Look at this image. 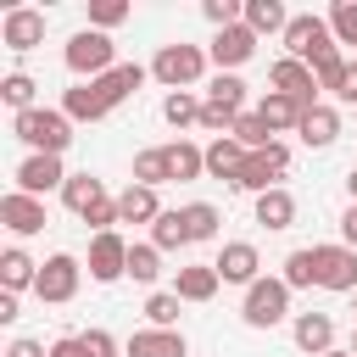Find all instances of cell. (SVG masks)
Wrapping results in <instances>:
<instances>
[{"instance_id": "ee69618b", "label": "cell", "mask_w": 357, "mask_h": 357, "mask_svg": "<svg viewBox=\"0 0 357 357\" xmlns=\"http://www.w3.org/2000/svg\"><path fill=\"white\" fill-rule=\"evenodd\" d=\"M50 357H95V351H89L78 335H67V340H56V346H50Z\"/></svg>"}, {"instance_id": "e0dca14e", "label": "cell", "mask_w": 357, "mask_h": 357, "mask_svg": "<svg viewBox=\"0 0 357 357\" xmlns=\"http://www.w3.org/2000/svg\"><path fill=\"white\" fill-rule=\"evenodd\" d=\"M218 268L212 262H190V268H178V279H173V296L178 301H212L218 296Z\"/></svg>"}, {"instance_id": "d4e9b609", "label": "cell", "mask_w": 357, "mask_h": 357, "mask_svg": "<svg viewBox=\"0 0 357 357\" xmlns=\"http://www.w3.org/2000/svg\"><path fill=\"white\" fill-rule=\"evenodd\" d=\"M257 223H262V229H290V223H296V195H290V190L257 195Z\"/></svg>"}, {"instance_id": "74e56055", "label": "cell", "mask_w": 357, "mask_h": 357, "mask_svg": "<svg viewBox=\"0 0 357 357\" xmlns=\"http://www.w3.org/2000/svg\"><path fill=\"white\" fill-rule=\"evenodd\" d=\"M329 33H335L340 45H357V0H335V11H329Z\"/></svg>"}, {"instance_id": "277c9868", "label": "cell", "mask_w": 357, "mask_h": 357, "mask_svg": "<svg viewBox=\"0 0 357 357\" xmlns=\"http://www.w3.org/2000/svg\"><path fill=\"white\" fill-rule=\"evenodd\" d=\"M290 173V151L273 139V145H262V151H251L245 156V167H240V178H234V190H251V195H268V190H279V178Z\"/></svg>"}, {"instance_id": "836d02e7", "label": "cell", "mask_w": 357, "mask_h": 357, "mask_svg": "<svg viewBox=\"0 0 357 357\" xmlns=\"http://www.w3.org/2000/svg\"><path fill=\"white\" fill-rule=\"evenodd\" d=\"M162 273V251L145 240V245H128V279H139V284H151Z\"/></svg>"}, {"instance_id": "e575fe53", "label": "cell", "mask_w": 357, "mask_h": 357, "mask_svg": "<svg viewBox=\"0 0 357 357\" xmlns=\"http://www.w3.org/2000/svg\"><path fill=\"white\" fill-rule=\"evenodd\" d=\"M234 139H240L245 151H262V145H273V134H268V123H262L257 112H240V117H234Z\"/></svg>"}, {"instance_id": "5bb4252c", "label": "cell", "mask_w": 357, "mask_h": 357, "mask_svg": "<svg viewBox=\"0 0 357 357\" xmlns=\"http://www.w3.org/2000/svg\"><path fill=\"white\" fill-rule=\"evenodd\" d=\"M0 223H6L11 234H39V229H45V201H39V195L11 190V195L0 201Z\"/></svg>"}, {"instance_id": "4dcf8cb0", "label": "cell", "mask_w": 357, "mask_h": 357, "mask_svg": "<svg viewBox=\"0 0 357 357\" xmlns=\"http://www.w3.org/2000/svg\"><path fill=\"white\" fill-rule=\"evenodd\" d=\"M173 173H167V151L156 145V151H139L134 156V184H145V190H156V184H167Z\"/></svg>"}, {"instance_id": "7bdbcfd3", "label": "cell", "mask_w": 357, "mask_h": 357, "mask_svg": "<svg viewBox=\"0 0 357 357\" xmlns=\"http://www.w3.org/2000/svg\"><path fill=\"white\" fill-rule=\"evenodd\" d=\"M346 106H357V61H346V73H340V89H335Z\"/></svg>"}, {"instance_id": "3957f363", "label": "cell", "mask_w": 357, "mask_h": 357, "mask_svg": "<svg viewBox=\"0 0 357 357\" xmlns=\"http://www.w3.org/2000/svg\"><path fill=\"white\" fill-rule=\"evenodd\" d=\"M201 73H206L201 45H162V50H156V61H151V78H156V84H167L173 95H178V89H190Z\"/></svg>"}, {"instance_id": "9c48e42d", "label": "cell", "mask_w": 357, "mask_h": 357, "mask_svg": "<svg viewBox=\"0 0 357 357\" xmlns=\"http://www.w3.org/2000/svg\"><path fill=\"white\" fill-rule=\"evenodd\" d=\"M128 273V240L112 229V234H95L89 240V279L95 284H112V279H123Z\"/></svg>"}, {"instance_id": "8992f818", "label": "cell", "mask_w": 357, "mask_h": 357, "mask_svg": "<svg viewBox=\"0 0 357 357\" xmlns=\"http://www.w3.org/2000/svg\"><path fill=\"white\" fill-rule=\"evenodd\" d=\"M67 67H73L78 78H84V73H89V78H106V73L117 67V61H112V39H106L100 28L73 33V39H67Z\"/></svg>"}, {"instance_id": "681fc988", "label": "cell", "mask_w": 357, "mask_h": 357, "mask_svg": "<svg viewBox=\"0 0 357 357\" xmlns=\"http://www.w3.org/2000/svg\"><path fill=\"white\" fill-rule=\"evenodd\" d=\"M324 357H351V351H324Z\"/></svg>"}, {"instance_id": "44dd1931", "label": "cell", "mask_w": 357, "mask_h": 357, "mask_svg": "<svg viewBox=\"0 0 357 357\" xmlns=\"http://www.w3.org/2000/svg\"><path fill=\"white\" fill-rule=\"evenodd\" d=\"M240 106H245V84L234 78V73H218L212 84H206V112H218V117H240Z\"/></svg>"}, {"instance_id": "f907efd6", "label": "cell", "mask_w": 357, "mask_h": 357, "mask_svg": "<svg viewBox=\"0 0 357 357\" xmlns=\"http://www.w3.org/2000/svg\"><path fill=\"white\" fill-rule=\"evenodd\" d=\"M351 357H357V335H351Z\"/></svg>"}, {"instance_id": "bcb514c9", "label": "cell", "mask_w": 357, "mask_h": 357, "mask_svg": "<svg viewBox=\"0 0 357 357\" xmlns=\"http://www.w3.org/2000/svg\"><path fill=\"white\" fill-rule=\"evenodd\" d=\"M340 234H346V245L357 251V206H346V218H340Z\"/></svg>"}, {"instance_id": "8fae6325", "label": "cell", "mask_w": 357, "mask_h": 357, "mask_svg": "<svg viewBox=\"0 0 357 357\" xmlns=\"http://www.w3.org/2000/svg\"><path fill=\"white\" fill-rule=\"evenodd\" d=\"M268 84H273L279 95L301 100L307 112L318 106V100H312V95H318V78H312V67H307V61H296V56H279V61H273V73H268Z\"/></svg>"}, {"instance_id": "603a6c76", "label": "cell", "mask_w": 357, "mask_h": 357, "mask_svg": "<svg viewBox=\"0 0 357 357\" xmlns=\"http://www.w3.org/2000/svg\"><path fill=\"white\" fill-rule=\"evenodd\" d=\"M290 335H296V346H301V351H312V357H324V351H335V324H329L324 312H301Z\"/></svg>"}, {"instance_id": "b9f144b4", "label": "cell", "mask_w": 357, "mask_h": 357, "mask_svg": "<svg viewBox=\"0 0 357 357\" xmlns=\"http://www.w3.org/2000/svg\"><path fill=\"white\" fill-rule=\"evenodd\" d=\"M78 340H84V346H89V351H95V357H117V340H112V335H106V329H84V335H78Z\"/></svg>"}, {"instance_id": "4316f807", "label": "cell", "mask_w": 357, "mask_h": 357, "mask_svg": "<svg viewBox=\"0 0 357 357\" xmlns=\"http://www.w3.org/2000/svg\"><path fill=\"white\" fill-rule=\"evenodd\" d=\"M162 151H167V173H173V178H201V173H206V151H201V145L173 139V145H162Z\"/></svg>"}, {"instance_id": "8d00e7d4", "label": "cell", "mask_w": 357, "mask_h": 357, "mask_svg": "<svg viewBox=\"0 0 357 357\" xmlns=\"http://www.w3.org/2000/svg\"><path fill=\"white\" fill-rule=\"evenodd\" d=\"M307 67H312V78H318V89H329V95L340 89V73H346V61H340V50H324V56H312Z\"/></svg>"}, {"instance_id": "f546056e", "label": "cell", "mask_w": 357, "mask_h": 357, "mask_svg": "<svg viewBox=\"0 0 357 357\" xmlns=\"http://www.w3.org/2000/svg\"><path fill=\"white\" fill-rule=\"evenodd\" d=\"M151 245H156V251H178V245H190L184 212H162V218L151 223Z\"/></svg>"}, {"instance_id": "6da1fadb", "label": "cell", "mask_w": 357, "mask_h": 357, "mask_svg": "<svg viewBox=\"0 0 357 357\" xmlns=\"http://www.w3.org/2000/svg\"><path fill=\"white\" fill-rule=\"evenodd\" d=\"M145 84V67L139 61H117L106 78H89V84H78V89H67V100H61V112L73 117V123H100L112 106H123L134 89Z\"/></svg>"}, {"instance_id": "ba28073f", "label": "cell", "mask_w": 357, "mask_h": 357, "mask_svg": "<svg viewBox=\"0 0 357 357\" xmlns=\"http://www.w3.org/2000/svg\"><path fill=\"white\" fill-rule=\"evenodd\" d=\"M284 50L296 56V61H312V56H324V50H335V33H329V22L324 17H290V28H284Z\"/></svg>"}, {"instance_id": "cb8c5ba5", "label": "cell", "mask_w": 357, "mask_h": 357, "mask_svg": "<svg viewBox=\"0 0 357 357\" xmlns=\"http://www.w3.org/2000/svg\"><path fill=\"white\" fill-rule=\"evenodd\" d=\"M117 218H123V223H156V218H162V206H156V190H145V184H128V190L117 195Z\"/></svg>"}, {"instance_id": "ffe728a7", "label": "cell", "mask_w": 357, "mask_h": 357, "mask_svg": "<svg viewBox=\"0 0 357 357\" xmlns=\"http://www.w3.org/2000/svg\"><path fill=\"white\" fill-rule=\"evenodd\" d=\"M61 201H67L78 218H89V212H95L100 201H112V195H106V184H100L95 173H67V184H61Z\"/></svg>"}, {"instance_id": "d590c367", "label": "cell", "mask_w": 357, "mask_h": 357, "mask_svg": "<svg viewBox=\"0 0 357 357\" xmlns=\"http://www.w3.org/2000/svg\"><path fill=\"white\" fill-rule=\"evenodd\" d=\"M184 229H190V240H212V234H218V206L190 201V206H184Z\"/></svg>"}, {"instance_id": "f35d334b", "label": "cell", "mask_w": 357, "mask_h": 357, "mask_svg": "<svg viewBox=\"0 0 357 357\" xmlns=\"http://www.w3.org/2000/svg\"><path fill=\"white\" fill-rule=\"evenodd\" d=\"M0 95H6V106H17V112H33V78H28V73H6Z\"/></svg>"}, {"instance_id": "c3c4849f", "label": "cell", "mask_w": 357, "mask_h": 357, "mask_svg": "<svg viewBox=\"0 0 357 357\" xmlns=\"http://www.w3.org/2000/svg\"><path fill=\"white\" fill-rule=\"evenodd\" d=\"M346 190H351V206H357V167L346 173Z\"/></svg>"}, {"instance_id": "7a4b0ae2", "label": "cell", "mask_w": 357, "mask_h": 357, "mask_svg": "<svg viewBox=\"0 0 357 357\" xmlns=\"http://www.w3.org/2000/svg\"><path fill=\"white\" fill-rule=\"evenodd\" d=\"M11 134L28 139L33 156H61V151L73 145V117H67V112H50V106H33V112H17Z\"/></svg>"}, {"instance_id": "ab89813d", "label": "cell", "mask_w": 357, "mask_h": 357, "mask_svg": "<svg viewBox=\"0 0 357 357\" xmlns=\"http://www.w3.org/2000/svg\"><path fill=\"white\" fill-rule=\"evenodd\" d=\"M145 318H151L156 329H173V318H178V296H173V290H156V296L145 301Z\"/></svg>"}, {"instance_id": "4fadbf2b", "label": "cell", "mask_w": 357, "mask_h": 357, "mask_svg": "<svg viewBox=\"0 0 357 357\" xmlns=\"http://www.w3.org/2000/svg\"><path fill=\"white\" fill-rule=\"evenodd\" d=\"M0 39H6L11 50H33V45H45V11H33V6H11L6 22H0Z\"/></svg>"}, {"instance_id": "60d3db41", "label": "cell", "mask_w": 357, "mask_h": 357, "mask_svg": "<svg viewBox=\"0 0 357 357\" xmlns=\"http://www.w3.org/2000/svg\"><path fill=\"white\" fill-rule=\"evenodd\" d=\"M123 17H128V6H123V0H95V6H89V28H100V33H106V28H117Z\"/></svg>"}, {"instance_id": "2e32d148", "label": "cell", "mask_w": 357, "mask_h": 357, "mask_svg": "<svg viewBox=\"0 0 357 357\" xmlns=\"http://www.w3.org/2000/svg\"><path fill=\"white\" fill-rule=\"evenodd\" d=\"M257 56V33L245 28V22H234V28H223L218 39H212V61L218 67H240V61H251Z\"/></svg>"}, {"instance_id": "30bf717a", "label": "cell", "mask_w": 357, "mask_h": 357, "mask_svg": "<svg viewBox=\"0 0 357 357\" xmlns=\"http://www.w3.org/2000/svg\"><path fill=\"white\" fill-rule=\"evenodd\" d=\"M312 257H318V284L324 290H357V251L351 245H312Z\"/></svg>"}, {"instance_id": "d6a6232c", "label": "cell", "mask_w": 357, "mask_h": 357, "mask_svg": "<svg viewBox=\"0 0 357 357\" xmlns=\"http://www.w3.org/2000/svg\"><path fill=\"white\" fill-rule=\"evenodd\" d=\"M284 284H290V290H307V284H318V257H312V245L284 257Z\"/></svg>"}, {"instance_id": "484cf974", "label": "cell", "mask_w": 357, "mask_h": 357, "mask_svg": "<svg viewBox=\"0 0 357 357\" xmlns=\"http://www.w3.org/2000/svg\"><path fill=\"white\" fill-rule=\"evenodd\" d=\"M245 28L262 39V33H284V28H290V17H284V6H279V0H245Z\"/></svg>"}, {"instance_id": "f6af8a7d", "label": "cell", "mask_w": 357, "mask_h": 357, "mask_svg": "<svg viewBox=\"0 0 357 357\" xmlns=\"http://www.w3.org/2000/svg\"><path fill=\"white\" fill-rule=\"evenodd\" d=\"M6 357H50V351H45L39 340H11V346H6Z\"/></svg>"}, {"instance_id": "ac0fdd59", "label": "cell", "mask_w": 357, "mask_h": 357, "mask_svg": "<svg viewBox=\"0 0 357 357\" xmlns=\"http://www.w3.org/2000/svg\"><path fill=\"white\" fill-rule=\"evenodd\" d=\"M128 357H190L178 329H139L128 335Z\"/></svg>"}, {"instance_id": "5b68a950", "label": "cell", "mask_w": 357, "mask_h": 357, "mask_svg": "<svg viewBox=\"0 0 357 357\" xmlns=\"http://www.w3.org/2000/svg\"><path fill=\"white\" fill-rule=\"evenodd\" d=\"M240 312H245L251 329H273V324L290 312V284H284V279H257V284L245 290V307H240Z\"/></svg>"}, {"instance_id": "d6986e66", "label": "cell", "mask_w": 357, "mask_h": 357, "mask_svg": "<svg viewBox=\"0 0 357 357\" xmlns=\"http://www.w3.org/2000/svg\"><path fill=\"white\" fill-rule=\"evenodd\" d=\"M257 117L268 123V134H284V128H301L307 106H301V100H290V95H279V89H268V95H262V106H257Z\"/></svg>"}, {"instance_id": "52a82bcc", "label": "cell", "mask_w": 357, "mask_h": 357, "mask_svg": "<svg viewBox=\"0 0 357 357\" xmlns=\"http://www.w3.org/2000/svg\"><path fill=\"white\" fill-rule=\"evenodd\" d=\"M78 257H50V262H39V284H33V296L39 301H50V307H61V301H73L78 296Z\"/></svg>"}, {"instance_id": "7402d4cb", "label": "cell", "mask_w": 357, "mask_h": 357, "mask_svg": "<svg viewBox=\"0 0 357 357\" xmlns=\"http://www.w3.org/2000/svg\"><path fill=\"white\" fill-rule=\"evenodd\" d=\"M245 156H251V151H245L234 134H229V139H212V145H206V173L234 184V178H240V167H245Z\"/></svg>"}, {"instance_id": "83f0119b", "label": "cell", "mask_w": 357, "mask_h": 357, "mask_svg": "<svg viewBox=\"0 0 357 357\" xmlns=\"http://www.w3.org/2000/svg\"><path fill=\"white\" fill-rule=\"evenodd\" d=\"M0 284H6L11 296H17L22 284H39V262H28V251H17V245H11V251L0 257Z\"/></svg>"}, {"instance_id": "7dc6e473", "label": "cell", "mask_w": 357, "mask_h": 357, "mask_svg": "<svg viewBox=\"0 0 357 357\" xmlns=\"http://www.w3.org/2000/svg\"><path fill=\"white\" fill-rule=\"evenodd\" d=\"M11 318H17V296H11V290H0V324H11Z\"/></svg>"}, {"instance_id": "9a60e30c", "label": "cell", "mask_w": 357, "mask_h": 357, "mask_svg": "<svg viewBox=\"0 0 357 357\" xmlns=\"http://www.w3.org/2000/svg\"><path fill=\"white\" fill-rule=\"evenodd\" d=\"M56 184H67L61 156H28V162L17 167V190H22V195H45V190H56Z\"/></svg>"}, {"instance_id": "f1b7e54d", "label": "cell", "mask_w": 357, "mask_h": 357, "mask_svg": "<svg viewBox=\"0 0 357 357\" xmlns=\"http://www.w3.org/2000/svg\"><path fill=\"white\" fill-rule=\"evenodd\" d=\"M307 145H329L335 134H340V117H335V106H312L307 117H301V128H296Z\"/></svg>"}, {"instance_id": "1f68e13d", "label": "cell", "mask_w": 357, "mask_h": 357, "mask_svg": "<svg viewBox=\"0 0 357 357\" xmlns=\"http://www.w3.org/2000/svg\"><path fill=\"white\" fill-rule=\"evenodd\" d=\"M201 106H206V100H195L190 89H178V95L162 100V117H167L173 128H190V123H201Z\"/></svg>"}, {"instance_id": "7c38bea8", "label": "cell", "mask_w": 357, "mask_h": 357, "mask_svg": "<svg viewBox=\"0 0 357 357\" xmlns=\"http://www.w3.org/2000/svg\"><path fill=\"white\" fill-rule=\"evenodd\" d=\"M212 268H218V279H223V284H245V290H251L262 262H257V245H251V240H229V245L218 251V262H212Z\"/></svg>"}, {"instance_id": "816d5d0a", "label": "cell", "mask_w": 357, "mask_h": 357, "mask_svg": "<svg viewBox=\"0 0 357 357\" xmlns=\"http://www.w3.org/2000/svg\"><path fill=\"white\" fill-rule=\"evenodd\" d=\"M351 301H357V290H351Z\"/></svg>"}]
</instances>
